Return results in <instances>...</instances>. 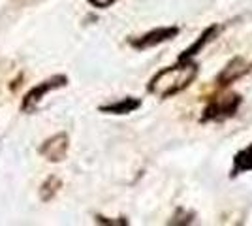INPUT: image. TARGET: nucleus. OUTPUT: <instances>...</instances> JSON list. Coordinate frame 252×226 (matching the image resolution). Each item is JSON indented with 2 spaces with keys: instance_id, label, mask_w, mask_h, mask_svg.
<instances>
[{
  "instance_id": "1",
  "label": "nucleus",
  "mask_w": 252,
  "mask_h": 226,
  "mask_svg": "<svg viewBox=\"0 0 252 226\" xmlns=\"http://www.w3.org/2000/svg\"><path fill=\"white\" fill-rule=\"evenodd\" d=\"M198 75V65L192 63V59H179L175 66L164 68L158 72L151 83H149V93L157 95L160 98H168L177 95L179 91L187 89Z\"/></svg>"
},
{
  "instance_id": "2",
  "label": "nucleus",
  "mask_w": 252,
  "mask_h": 226,
  "mask_svg": "<svg viewBox=\"0 0 252 226\" xmlns=\"http://www.w3.org/2000/svg\"><path fill=\"white\" fill-rule=\"evenodd\" d=\"M66 85V77L64 75H55L51 79H47V81H43L40 85H36L34 89H31L29 93H27V97L23 100V111H29V109H34L40 102H42L45 95L49 93V91H55V89H59V87H64Z\"/></svg>"
},
{
  "instance_id": "3",
  "label": "nucleus",
  "mask_w": 252,
  "mask_h": 226,
  "mask_svg": "<svg viewBox=\"0 0 252 226\" xmlns=\"http://www.w3.org/2000/svg\"><path fill=\"white\" fill-rule=\"evenodd\" d=\"M241 104V98L237 95H226V97H220L217 100H213L207 109H205V121L207 119H224V117H230L233 115L237 108Z\"/></svg>"
},
{
  "instance_id": "4",
  "label": "nucleus",
  "mask_w": 252,
  "mask_h": 226,
  "mask_svg": "<svg viewBox=\"0 0 252 226\" xmlns=\"http://www.w3.org/2000/svg\"><path fill=\"white\" fill-rule=\"evenodd\" d=\"M68 153V136L66 134H57L49 140L43 141V145L40 147V155L45 157L49 162H61L64 161Z\"/></svg>"
},
{
  "instance_id": "5",
  "label": "nucleus",
  "mask_w": 252,
  "mask_h": 226,
  "mask_svg": "<svg viewBox=\"0 0 252 226\" xmlns=\"http://www.w3.org/2000/svg\"><path fill=\"white\" fill-rule=\"evenodd\" d=\"M179 34L177 27H162V29H157V31H151L145 36H141L139 40H132V45L136 49H147V47H153V45H158L162 42H168L173 36Z\"/></svg>"
},
{
  "instance_id": "6",
  "label": "nucleus",
  "mask_w": 252,
  "mask_h": 226,
  "mask_svg": "<svg viewBox=\"0 0 252 226\" xmlns=\"http://www.w3.org/2000/svg\"><path fill=\"white\" fill-rule=\"evenodd\" d=\"M139 100L136 98H123V100H119V102H113V104H109V106H102V111L105 113H115V115H125V113H130V111H134L136 108H139Z\"/></svg>"
},
{
  "instance_id": "7",
  "label": "nucleus",
  "mask_w": 252,
  "mask_h": 226,
  "mask_svg": "<svg viewBox=\"0 0 252 226\" xmlns=\"http://www.w3.org/2000/svg\"><path fill=\"white\" fill-rule=\"evenodd\" d=\"M249 68H247V65L243 63L241 59H235L233 63H230L228 65V68L224 70L220 74V77H219V81H220V85L224 87V85H228V83H231L233 79H237L239 75H243L245 72H247Z\"/></svg>"
},
{
  "instance_id": "8",
  "label": "nucleus",
  "mask_w": 252,
  "mask_h": 226,
  "mask_svg": "<svg viewBox=\"0 0 252 226\" xmlns=\"http://www.w3.org/2000/svg\"><path fill=\"white\" fill-rule=\"evenodd\" d=\"M243 172H252V145H249L247 149L239 151L235 155L233 161V173L231 175H239Z\"/></svg>"
},
{
  "instance_id": "9",
  "label": "nucleus",
  "mask_w": 252,
  "mask_h": 226,
  "mask_svg": "<svg viewBox=\"0 0 252 226\" xmlns=\"http://www.w3.org/2000/svg\"><path fill=\"white\" fill-rule=\"evenodd\" d=\"M61 185H63L61 183V179H57V177H49V179L42 185V194H40V196H42V200H45V202H47V200H51L53 196L59 193Z\"/></svg>"
},
{
  "instance_id": "10",
  "label": "nucleus",
  "mask_w": 252,
  "mask_h": 226,
  "mask_svg": "<svg viewBox=\"0 0 252 226\" xmlns=\"http://www.w3.org/2000/svg\"><path fill=\"white\" fill-rule=\"evenodd\" d=\"M89 2L96 8H109L111 4H115L117 0H89Z\"/></svg>"
}]
</instances>
